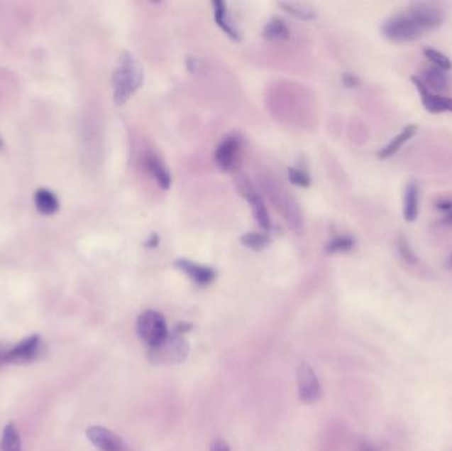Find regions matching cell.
<instances>
[{
  "mask_svg": "<svg viewBox=\"0 0 452 451\" xmlns=\"http://www.w3.org/2000/svg\"><path fill=\"white\" fill-rule=\"evenodd\" d=\"M35 205L38 211L43 214H53L58 211L60 202L57 196L47 188H40L35 193Z\"/></svg>",
  "mask_w": 452,
  "mask_h": 451,
  "instance_id": "obj_18",
  "label": "cell"
},
{
  "mask_svg": "<svg viewBox=\"0 0 452 451\" xmlns=\"http://www.w3.org/2000/svg\"><path fill=\"white\" fill-rule=\"evenodd\" d=\"M240 190L241 192L243 193V196L246 197V200L250 204L253 214H254L257 222L260 224V228L262 229H269L270 227H271L269 212H268V208L265 205V202L262 200L260 193L255 192L253 185L248 182L241 184Z\"/></svg>",
  "mask_w": 452,
  "mask_h": 451,
  "instance_id": "obj_10",
  "label": "cell"
},
{
  "mask_svg": "<svg viewBox=\"0 0 452 451\" xmlns=\"http://www.w3.org/2000/svg\"><path fill=\"white\" fill-rule=\"evenodd\" d=\"M145 165L148 173L154 176L155 180L163 190H168L171 187V175L158 156H155L154 154L147 155L145 158Z\"/></svg>",
  "mask_w": 452,
  "mask_h": 451,
  "instance_id": "obj_15",
  "label": "cell"
},
{
  "mask_svg": "<svg viewBox=\"0 0 452 451\" xmlns=\"http://www.w3.org/2000/svg\"><path fill=\"white\" fill-rule=\"evenodd\" d=\"M87 437L101 451H131L121 437L104 426L87 428Z\"/></svg>",
  "mask_w": 452,
  "mask_h": 451,
  "instance_id": "obj_7",
  "label": "cell"
},
{
  "mask_svg": "<svg viewBox=\"0 0 452 451\" xmlns=\"http://www.w3.org/2000/svg\"><path fill=\"white\" fill-rule=\"evenodd\" d=\"M187 67H188L191 73L196 75V73H199L200 69H202V63H200L197 58H189L188 63H187Z\"/></svg>",
  "mask_w": 452,
  "mask_h": 451,
  "instance_id": "obj_29",
  "label": "cell"
},
{
  "mask_svg": "<svg viewBox=\"0 0 452 451\" xmlns=\"http://www.w3.org/2000/svg\"><path fill=\"white\" fill-rule=\"evenodd\" d=\"M4 363V354L0 351V365Z\"/></svg>",
  "mask_w": 452,
  "mask_h": 451,
  "instance_id": "obj_36",
  "label": "cell"
},
{
  "mask_svg": "<svg viewBox=\"0 0 452 451\" xmlns=\"http://www.w3.org/2000/svg\"><path fill=\"white\" fill-rule=\"evenodd\" d=\"M443 222L444 224H448V225H451L452 224V210L451 211L447 212L446 213V216H444V219H443Z\"/></svg>",
  "mask_w": 452,
  "mask_h": 451,
  "instance_id": "obj_33",
  "label": "cell"
},
{
  "mask_svg": "<svg viewBox=\"0 0 452 451\" xmlns=\"http://www.w3.org/2000/svg\"><path fill=\"white\" fill-rule=\"evenodd\" d=\"M424 58H427L434 67H439L442 70H450L452 69V63L450 58H447L444 53L434 48H424Z\"/></svg>",
  "mask_w": 452,
  "mask_h": 451,
  "instance_id": "obj_23",
  "label": "cell"
},
{
  "mask_svg": "<svg viewBox=\"0 0 452 451\" xmlns=\"http://www.w3.org/2000/svg\"><path fill=\"white\" fill-rule=\"evenodd\" d=\"M435 207L439 210V211L447 212L451 211L452 210V199H443V200H439V202H436L435 204Z\"/></svg>",
  "mask_w": 452,
  "mask_h": 451,
  "instance_id": "obj_30",
  "label": "cell"
},
{
  "mask_svg": "<svg viewBox=\"0 0 452 451\" xmlns=\"http://www.w3.org/2000/svg\"><path fill=\"white\" fill-rule=\"evenodd\" d=\"M419 77L431 93L446 90L450 84L448 76L444 73V70L436 67H427L424 70V75Z\"/></svg>",
  "mask_w": 452,
  "mask_h": 451,
  "instance_id": "obj_16",
  "label": "cell"
},
{
  "mask_svg": "<svg viewBox=\"0 0 452 451\" xmlns=\"http://www.w3.org/2000/svg\"><path fill=\"white\" fill-rule=\"evenodd\" d=\"M289 179L292 184L302 188H308L311 185V178L308 176V173L299 168H290Z\"/></svg>",
  "mask_w": 452,
  "mask_h": 451,
  "instance_id": "obj_26",
  "label": "cell"
},
{
  "mask_svg": "<svg viewBox=\"0 0 452 451\" xmlns=\"http://www.w3.org/2000/svg\"><path fill=\"white\" fill-rule=\"evenodd\" d=\"M263 36L270 41H286L290 38L289 26L280 18H272L263 29Z\"/></svg>",
  "mask_w": 452,
  "mask_h": 451,
  "instance_id": "obj_19",
  "label": "cell"
},
{
  "mask_svg": "<svg viewBox=\"0 0 452 451\" xmlns=\"http://www.w3.org/2000/svg\"><path fill=\"white\" fill-rule=\"evenodd\" d=\"M447 268H450V269H452V254L451 256H450V259H448V261H447Z\"/></svg>",
  "mask_w": 452,
  "mask_h": 451,
  "instance_id": "obj_35",
  "label": "cell"
},
{
  "mask_svg": "<svg viewBox=\"0 0 452 451\" xmlns=\"http://www.w3.org/2000/svg\"><path fill=\"white\" fill-rule=\"evenodd\" d=\"M361 451H375L372 446H369V445H364L363 447H361Z\"/></svg>",
  "mask_w": 452,
  "mask_h": 451,
  "instance_id": "obj_34",
  "label": "cell"
},
{
  "mask_svg": "<svg viewBox=\"0 0 452 451\" xmlns=\"http://www.w3.org/2000/svg\"><path fill=\"white\" fill-rule=\"evenodd\" d=\"M158 244H159V237H158L156 234H153V236L150 237V240L145 242V246H147V248H155V246H158Z\"/></svg>",
  "mask_w": 452,
  "mask_h": 451,
  "instance_id": "obj_32",
  "label": "cell"
},
{
  "mask_svg": "<svg viewBox=\"0 0 452 451\" xmlns=\"http://www.w3.org/2000/svg\"><path fill=\"white\" fill-rule=\"evenodd\" d=\"M343 82L346 87H360V78L357 77L356 75H352V73H346L343 76Z\"/></svg>",
  "mask_w": 452,
  "mask_h": 451,
  "instance_id": "obj_27",
  "label": "cell"
},
{
  "mask_svg": "<svg viewBox=\"0 0 452 451\" xmlns=\"http://www.w3.org/2000/svg\"><path fill=\"white\" fill-rule=\"evenodd\" d=\"M419 212V187L415 182H410L404 191V217L407 222L418 219Z\"/></svg>",
  "mask_w": 452,
  "mask_h": 451,
  "instance_id": "obj_14",
  "label": "cell"
},
{
  "mask_svg": "<svg viewBox=\"0 0 452 451\" xmlns=\"http://www.w3.org/2000/svg\"><path fill=\"white\" fill-rule=\"evenodd\" d=\"M412 81H413L414 85L417 87V90L419 92V96H421V99H422L424 109L429 113H434V114L452 113V98L431 93L426 87L424 81L421 80L419 76H413Z\"/></svg>",
  "mask_w": 452,
  "mask_h": 451,
  "instance_id": "obj_9",
  "label": "cell"
},
{
  "mask_svg": "<svg viewBox=\"0 0 452 451\" xmlns=\"http://www.w3.org/2000/svg\"><path fill=\"white\" fill-rule=\"evenodd\" d=\"M298 386L299 397L303 403L312 405L319 401L321 396V388L314 369L306 363L299 365Z\"/></svg>",
  "mask_w": 452,
  "mask_h": 451,
  "instance_id": "obj_6",
  "label": "cell"
},
{
  "mask_svg": "<svg viewBox=\"0 0 452 451\" xmlns=\"http://www.w3.org/2000/svg\"><path fill=\"white\" fill-rule=\"evenodd\" d=\"M188 354V342L182 334L175 332L173 335H167L162 343L151 348L150 359L154 364H179L183 363Z\"/></svg>",
  "mask_w": 452,
  "mask_h": 451,
  "instance_id": "obj_3",
  "label": "cell"
},
{
  "mask_svg": "<svg viewBox=\"0 0 452 451\" xmlns=\"http://www.w3.org/2000/svg\"><path fill=\"white\" fill-rule=\"evenodd\" d=\"M241 244L246 248L253 250H262L268 248L270 244V239L265 233H245L243 236H241Z\"/></svg>",
  "mask_w": 452,
  "mask_h": 451,
  "instance_id": "obj_22",
  "label": "cell"
},
{
  "mask_svg": "<svg viewBox=\"0 0 452 451\" xmlns=\"http://www.w3.org/2000/svg\"><path fill=\"white\" fill-rule=\"evenodd\" d=\"M397 248H398V253L401 254V257H402L407 263H410V265L418 263L417 254L414 253V250L412 249V246L409 245V242L404 239V236H401V237L398 239Z\"/></svg>",
  "mask_w": 452,
  "mask_h": 451,
  "instance_id": "obj_25",
  "label": "cell"
},
{
  "mask_svg": "<svg viewBox=\"0 0 452 451\" xmlns=\"http://www.w3.org/2000/svg\"><path fill=\"white\" fill-rule=\"evenodd\" d=\"M143 84V70L133 55L123 52L113 75V98L116 105H123Z\"/></svg>",
  "mask_w": 452,
  "mask_h": 451,
  "instance_id": "obj_1",
  "label": "cell"
},
{
  "mask_svg": "<svg viewBox=\"0 0 452 451\" xmlns=\"http://www.w3.org/2000/svg\"><path fill=\"white\" fill-rule=\"evenodd\" d=\"M213 11H214V20L219 24V27L234 41H240L241 36L238 29L236 28L231 15L228 12L226 4L221 0L213 1Z\"/></svg>",
  "mask_w": 452,
  "mask_h": 451,
  "instance_id": "obj_13",
  "label": "cell"
},
{
  "mask_svg": "<svg viewBox=\"0 0 452 451\" xmlns=\"http://www.w3.org/2000/svg\"><path fill=\"white\" fill-rule=\"evenodd\" d=\"M280 7H282L286 12H289L291 15H294L295 18L302 20H314L318 18L316 11L314 10L311 6L304 4V3H292V1H282L280 3Z\"/></svg>",
  "mask_w": 452,
  "mask_h": 451,
  "instance_id": "obj_21",
  "label": "cell"
},
{
  "mask_svg": "<svg viewBox=\"0 0 452 451\" xmlns=\"http://www.w3.org/2000/svg\"><path fill=\"white\" fill-rule=\"evenodd\" d=\"M417 130H418L417 125L406 126L404 130H402V133H399L395 138H393V141L387 144V146H385V147L377 154V156H378L380 159H382V161L390 158V156L395 155L406 142H409V141L413 138L414 135L417 134Z\"/></svg>",
  "mask_w": 452,
  "mask_h": 451,
  "instance_id": "obj_17",
  "label": "cell"
},
{
  "mask_svg": "<svg viewBox=\"0 0 452 451\" xmlns=\"http://www.w3.org/2000/svg\"><path fill=\"white\" fill-rule=\"evenodd\" d=\"M41 340L39 335L28 336L21 340L9 352H4V363L10 364H24L35 360L39 354Z\"/></svg>",
  "mask_w": 452,
  "mask_h": 451,
  "instance_id": "obj_8",
  "label": "cell"
},
{
  "mask_svg": "<svg viewBox=\"0 0 452 451\" xmlns=\"http://www.w3.org/2000/svg\"><path fill=\"white\" fill-rule=\"evenodd\" d=\"M192 328V326L189 323H179L176 327V332L177 334H185L187 331H189Z\"/></svg>",
  "mask_w": 452,
  "mask_h": 451,
  "instance_id": "obj_31",
  "label": "cell"
},
{
  "mask_svg": "<svg viewBox=\"0 0 452 451\" xmlns=\"http://www.w3.org/2000/svg\"><path fill=\"white\" fill-rule=\"evenodd\" d=\"M0 451H23L21 438L15 423H9L4 428L0 441Z\"/></svg>",
  "mask_w": 452,
  "mask_h": 451,
  "instance_id": "obj_20",
  "label": "cell"
},
{
  "mask_svg": "<svg viewBox=\"0 0 452 451\" xmlns=\"http://www.w3.org/2000/svg\"><path fill=\"white\" fill-rule=\"evenodd\" d=\"M407 12L424 31L438 28L444 21V11L438 3L418 1L412 4Z\"/></svg>",
  "mask_w": 452,
  "mask_h": 451,
  "instance_id": "obj_5",
  "label": "cell"
},
{
  "mask_svg": "<svg viewBox=\"0 0 452 451\" xmlns=\"http://www.w3.org/2000/svg\"><path fill=\"white\" fill-rule=\"evenodd\" d=\"M136 331L139 337L151 348L162 343L168 335L163 315L153 310L145 311L139 315L136 322Z\"/></svg>",
  "mask_w": 452,
  "mask_h": 451,
  "instance_id": "obj_4",
  "label": "cell"
},
{
  "mask_svg": "<svg viewBox=\"0 0 452 451\" xmlns=\"http://www.w3.org/2000/svg\"><path fill=\"white\" fill-rule=\"evenodd\" d=\"M381 31L386 39L393 43H412L421 39L424 32L407 11L385 20Z\"/></svg>",
  "mask_w": 452,
  "mask_h": 451,
  "instance_id": "obj_2",
  "label": "cell"
},
{
  "mask_svg": "<svg viewBox=\"0 0 452 451\" xmlns=\"http://www.w3.org/2000/svg\"><path fill=\"white\" fill-rule=\"evenodd\" d=\"M175 266L177 269L182 270L189 278L192 279L194 283H197L200 286H206V285L212 283L216 278V271L212 268L194 263L189 259H177L175 262Z\"/></svg>",
  "mask_w": 452,
  "mask_h": 451,
  "instance_id": "obj_11",
  "label": "cell"
},
{
  "mask_svg": "<svg viewBox=\"0 0 452 451\" xmlns=\"http://www.w3.org/2000/svg\"><path fill=\"white\" fill-rule=\"evenodd\" d=\"M211 451H231L229 445L222 440H214L212 442V446H211Z\"/></svg>",
  "mask_w": 452,
  "mask_h": 451,
  "instance_id": "obj_28",
  "label": "cell"
},
{
  "mask_svg": "<svg viewBox=\"0 0 452 451\" xmlns=\"http://www.w3.org/2000/svg\"><path fill=\"white\" fill-rule=\"evenodd\" d=\"M3 147V142H1V139H0V148Z\"/></svg>",
  "mask_w": 452,
  "mask_h": 451,
  "instance_id": "obj_37",
  "label": "cell"
},
{
  "mask_svg": "<svg viewBox=\"0 0 452 451\" xmlns=\"http://www.w3.org/2000/svg\"><path fill=\"white\" fill-rule=\"evenodd\" d=\"M355 240L351 236H337L334 240L329 241L327 245L328 253H346L353 249Z\"/></svg>",
  "mask_w": 452,
  "mask_h": 451,
  "instance_id": "obj_24",
  "label": "cell"
},
{
  "mask_svg": "<svg viewBox=\"0 0 452 451\" xmlns=\"http://www.w3.org/2000/svg\"><path fill=\"white\" fill-rule=\"evenodd\" d=\"M238 150H240V139L237 136L226 138L216 150V154H214L216 163L219 164V167L224 171H231L237 161Z\"/></svg>",
  "mask_w": 452,
  "mask_h": 451,
  "instance_id": "obj_12",
  "label": "cell"
}]
</instances>
